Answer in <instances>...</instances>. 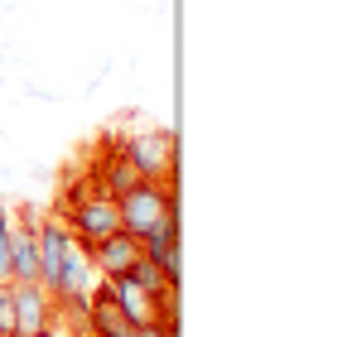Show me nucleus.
<instances>
[{
  "instance_id": "2",
  "label": "nucleus",
  "mask_w": 357,
  "mask_h": 337,
  "mask_svg": "<svg viewBox=\"0 0 357 337\" xmlns=\"http://www.w3.org/2000/svg\"><path fill=\"white\" fill-rule=\"evenodd\" d=\"M116 217H121V231L130 236H150L155 226H165L169 217H178V193L174 183H160V178H140L135 188H126L116 198Z\"/></svg>"
},
{
  "instance_id": "9",
  "label": "nucleus",
  "mask_w": 357,
  "mask_h": 337,
  "mask_svg": "<svg viewBox=\"0 0 357 337\" xmlns=\"http://www.w3.org/2000/svg\"><path fill=\"white\" fill-rule=\"evenodd\" d=\"M112 294H116L121 313L140 328V323H155V304H150V294L140 289V284L130 280V275H121V280H112Z\"/></svg>"
},
{
  "instance_id": "12",
  "label": "nucleus",
  "mask_w": 357,
  "mask_h": 337,
  "mask_svg": "<svg viewBox=\"0 0 357 337\" xmlns=\"http://www.w3.org/2000/svg\"><path fill=\"white\" fill-rule=\"evenodd\" d=\"M0 337H15V304H10V284H0Z\"/></svg>"
},
{
  "instance_id": "14",
  "label": "nucleus",
  "mask_w": 357,
  "mask_h": 337,
  "mask_svg": "<svg viewBox=\"0 0 357 337\" xmlns=\"http://www.w3.org/2000/svg\"><path fill=\"white\" fill-rule=\"evenodd\" d=\"M29 337H63V333H59V323H54V328H44V333H29Z\"/></svg>"
},
{
  "instance_id": "6",
  "label": "nucleus",
  "mask_w": 357,
  "mask_h": 337,
  "mask_svg": "<svg viewBox=\"0 0 357 337\" xmlns=\"http://www.w3.org/2000/svg\"><path fill=\"white\" fill-rule=\"evenodd\" d=\"M92 308H87V337H135V323L121 313L116 294H112V280H92Z\"/></svg>"
},
{
  "instance_id": "11",
  "label": "nucleus",
  "mask_w": 357,
  "mask_h": 337,
  "mask_svg": "<svg viewBox=\"0 0 357 337\" xmlns=\"http://www.w3.org/2000/svg\"><path fill=\"white\" fill-rule=\"evenodd\" d=\"M10 231H15V212L0 207V284H10Z\"/></svg>"
},
{
  "instance_id": "1",
  "label": "nucleus",
  "mask_w": 357,
  "mask_h": 337,
  "mask_svg": "<svg viewBox=\"0 0 357 337\" xmlns=\"http://www.w3.org/2000/svg\"><path fill=\"white\" fill-rule=\"evenodd\" d=\"M34 231H39V284L49 294H63V289H92L97 270L92 260L82 256V246L73 241V231L63 226L59 207L49 217H34Z\"/></svg>"
},
{
  "instance_id": "10",
  "label": "nucleus",
  "mask_w": 357,
  "mask_h": 337,
  "mask_svg": "<svg viewBox=\"0 0 357 337\" xmlns=\"http://www.w3.org/2000/svg\"><path fill=\"white\" fill-rule=\"evenodd\" d=\"M130 280L140 284L145 294H160V289H174V284H169L165 275H160V265H155V260H145V256H140V260L130 265Z\"/></svg>"
},
{
  "instance_id": "7",
  "label": "nucleus",
  "mask_w": 357,
  "mask_h": 337,
  "mask_svg": "<svg viewBox=\"0 0 357 337\" xmlns=\"http://www.w3.org/2000/svg\"><path fill=\"white\" fill-rule=\"evenodd\" d=\"M140 256H145L140 236L112 231V236H102V241L92 246V270H97L102 280H121V275H130V265H135Z\"/></svg>"
},
{
  "instance_id": "4",
  "label": "nucleus",
  "mask_w": 357,
  "mask_h": 337,
  "mask_svg": "<svg viewBox=\"0 0 357 337\" xmlns=\"http://www.w3.org/2000/svg\"><path fill=\"white\" fill-rule=\"evenodd\" d=\"M59 217H63V226L73 231V241L82 246L87 260H92V246H97L102 236L121 231L116 198H102V193H92V198H82V203H73V207H59Z\"/></svg>"
},
{
  "instance_id": "13",
  "label": "nucleus",
  "mask_w": 357,
  "mask_h": 337,
  "mask_svg": "<svg viewBox=\"0 0 357 337\" xmlns=\"http://www.w3.org/2000/svg\"><path fill=\"white\" fill-rule=\"evenodd\" d=\"M135 337H178V323L174 318H165V323H140Z\"/></svg>"
},
{
  "instance_id": "8",
  "label": "nucleus",
  "mask_w": 357,
  "mask_h": 337,
  "mask_svg": "<svg viewBox=\"0 0 357 337\" xmlns=\"http://www.w3.org/2000/svg\"><path fill=\"white\" fill-rule=\"evenodd\" d=\"M140 246H145V260H155L160 275L178 289V217H169L165 226H155Z\"/></svg>"
},
{
  "instance_id": "3",
  "label": "nucleus",
  "mask_w": 357,
  "mask_h": 337,
  "mask_svg": "<svg viewBox=\"0 0 357 337\" xmlns=\"http://www.w3.org/2000/svg\"><path fill=\"white\" fill-rule=\"evenodd\" d=\"M121 155L140 168V178L174 183V173H178V140H174V130H135L130 140H121Z\"/></svg>"
},
{
  "instance_id": "5",
  "label": "nucleus",
  "mask_w": 357,
  "mask_h": 337,
  "mask_svg": "<svg viewBox=\"0 0 357 337\" xmlns=\"http://www.w3.org/2000/svg\"><path fill=\"white\" fill-rule=\"evenodd\" d=\"M10 304H15V337L44 333V328L59 323V313H54V294H49L39 280L10 284Z\"/></svg>"
}]
</instances>
